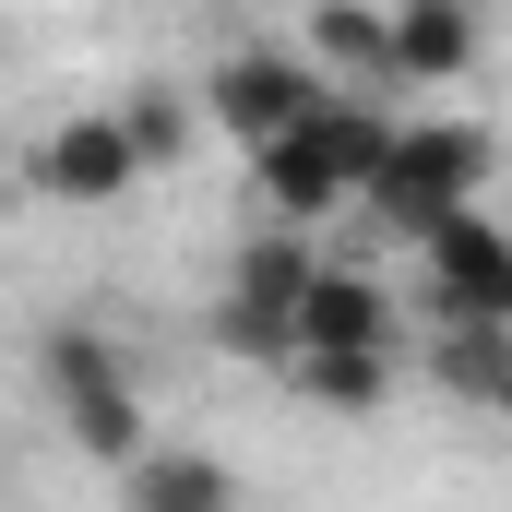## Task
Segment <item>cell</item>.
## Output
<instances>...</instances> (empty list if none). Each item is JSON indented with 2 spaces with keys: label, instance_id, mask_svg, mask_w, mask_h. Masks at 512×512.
<instances>
[{
  "label": "cell",
  "instance_id": "5b68a950",
  "mask_svg": "<svg viewBox=\"0 0 512 512\" xmlns=\"http://www.w3.org/2000/svg\"><path fill=\"white\" fill-rule=\"evenodd\" d=\"M24 179H36V203H72V215L131 203V191H143L131 120H120V108H72V120H48V131H36V155H24Z\"/></svg>",
  "mask_w": 512,
  "mask_h": 512
},
{
  "label": "cell",
  "instance_id": "7c38bea8",
  "mask_svg": "<svg viewBox=\"0 0 512 512\" xmlns=\"http://www.w3.org/2000/svg\"><path fill=\"white\" fill-rule=\"evenodd\" d=\"M441 382L489 417H512V334H441Z\"/></svg>",
  "mask_w": 512,
  "mask_h": 512
},
{
  "label": "cell",
  "instance_id": "52a82bcc",
  "mask_svg": "<svg viewBox=\"0 0 512 512\" xmlns=\"http://www.w3.org/2000/svg\"><path fill=\"white\" fill-rule=\"evenodd\" d=\"M322 108V84H310V60L298 48H227L215 72H203V120H227L239 143H286V131Z\"/></svg>",
  "mask_w": 512,
  "mask_h": 512
},
{
  "label": "cell",
  "instance_id": "7a4b0ae2",
  "mask_svg": "<svg viewBox=\"0 0 512 512\" xmlns=\"http://www.w3.org/2000/svg\"><path fill=\"white\" fill-rule=\"evenodd\" d=\"M489 179H501V143L477 120H393L382 167H370V215H382L393 239H429V227H453V215H477L489 203Z\"/></svg>",
  "mask_w": 512,
  "mask_h": 512
},
{
  "label": "cell",
  "instance_id": "9c48e42d",
  "mask_svg": "<svg viewBox=\"0 0 512 512\" xmlns=\"http://www.w3.org/2000/svg\"><path fill=\"white\" fill-rule=\"evenodd\" d=\"M477 48H489V24H477L465 0H393V12H382V84H405V96L465 84Z\"/></svg>",
  "mask_w": 512,
  "mask_h": 512
},
{
  "label": "cell",
  "instance_id": "30bf717a",
  "mask_svg": "<svg viewBox=\"0 0 512 512\" xmlns=\"http://www.w3.org/2000/svg\"><path fill=\"white\" fill-rule=\"evenodd\" d=\"M131 512H239V477L215 465V453H143L120 477Z\"/></svg>",
  "mask_w": 512,
  "mask_h": 512
},
{
  "label": "cell",
  "instance_id": "ba28073f",
  "mask_svg": "<svg viewBox=\"0 0 512 512\" xmlns=\"http://www.w3.org/2000/svg\"><path fill=\"white\" fill-rule=\"evenodd\" d=\"M286 358H393V286L358 262H322L286 322Z\"/></svg>",
  "mask_w": 512,
  "mask_h": 512
},
{
  "label": "cell",
  "instance_id": "8992f818",
  "mask_svg": "<svg viewBox=\"0 0 512 512\" xmlns=\"http://www.w3.org/2000/svg\"><path fill=\"white\" fill-rule=\"evenodd\" d=\"M310 274H322V251H310L298 227H262V239H239V262H227V310H215L239 358H274V370H286V322H298Z\"/></svg>",
  "mask_w": 512,
  "mask_h": 512
},
{
  "label": "cell",
  "instance_id": "5bb4252c",
  "mask_svg": "<svg viewBox=\"0 0 512 512\" xmlns=\"http://www.w3.org/2000/svg\"><path fill=\"white\" fill-rule=\"evenodd\" d=\"M120 120H131V155H143V167H167V155L191 143V96H179V84H131Z\"/></svg>",
  "mask_w": 512,
  "mask_h": 512
},
{
  "label": "cell",
  "instance_id": "6da1fadb",
  "mask_svg": "<svg viewBox=\"0 0 512 512\" xmlns=\"http://www.w3.org/2000/svg\"><path fill=\"white\" fill-rule=\"evenodd\" d=\"M382 143H393V120L370 108V96H322V108L286 131V143H262V155H251V179H262V203H274V227H298V239H310L322 215H346V203L370 191Z\"/></svg>",
  "mask_w": 512,
  "mask_h": 512
},
{
  "label": "cell",
  "instance_id": "8fae6325",
  "mask_svg": "<svg viewBox=\"0 0 512 512\" xmlns=\"http://www.w3.org/2000/svg\"><path fill=\"white\" fill-rule=\"evenodd\" d=\"M286 393H298V405H322V417H382L393 358H286Z\"/></svg>",
  "mask_w": 512,
  "mask_h": 512
},
{
  "label": "cell",
  "instance_id": "4fadbf2b",
  "mask_svg": "<svg viewBox=\"0 0 512 512\" xmlns=\"http://www.w3.org/2000/svg\"><path fill=\"white\" fill-rule=\"evenodd\" d=\"M298 48H310V60H334V72H358V84L382 96V12H310V24H298Z\"/></svg>",
  "mask_w": 512,
  "mask_h": 512
},
{
  "label": "cell",
  "instance_id": "3957f363",
  "mask_svg": "<svg viewBox=\"0 0 512 512\" xmlns=\"http://www.w3.org/2000/svg\"><path fill=\"white\" fill-rule=\"evenodd\" d=\"M36 382H48V405H60V429L96 453V465H143L155 441H143V382H131V358L96 334V322H60L48 346H36Z\"/></svg>",
  "mask_w": 512,
  "mask_h": 512
},
{
  "label": "cell",
  "instance_id": "277c9868",
  "mask_svg": "<svg viewBox=\"0 0 512 512\" xmlns=\"http://www.w3.org/2000/svg\"><path fill=\"white\" fill-rule=\"evenodd\" d=\"M417 286L441 310V334H512V215H453L417 239Z\"/></svg>",
  "mask_w": 512,
  "mask_h": 512
}]
</instances>
